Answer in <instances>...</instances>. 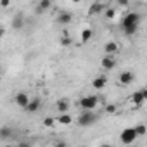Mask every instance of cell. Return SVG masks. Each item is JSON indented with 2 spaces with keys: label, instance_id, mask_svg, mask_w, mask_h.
I'll return each instance as SVG.
<instances>
[{
  "label": "cell",
  "instance_id": "cell-16",
  "mask_svg": "<svg viewBox=\"0 0 147 147\" xmlns=\"http://www.w3.org/2000/svg\"><path fill=\"white\" fill-rule=\"evenodd\" d=\"M71 121H73V118H71L69 113H61L57 116V123H61V125H69Z\"/></svg>",
  "mask_w": 147,
  "mask_h": 147
},
{
  "label": "cell",
  "instance_id": "cell-3",
  "mask_svg": "<svg viewBox=\"0 0 147 147\" xmlns=\"http://www.w3.org/2000/svg\"><path fill=\"white\" fill-rule=\"evenodd\" d=\"M99 106V97L97 95H85L80 99V107L82 109H95Z\"/></svg>",
  "mask_w": 147,
  "mask_h": 147
},
{
  "label": "cell",
  "instance_id": "cell-19",
  "mask_svg": "<svg viewBox=\"0 0 147 147\" xmlns=\"http://www.w3.org/2000/svg\"><path fill=\"white\" fill-rule=\"evenodd\" d=\"M55 123H57V118H52V116H47V118L43 119V126H45V128H54Z\"/></svg>",
  "mask_w": 147,
  "mask_h": 147
},
{
  "label": "cell",
  "instance_id": "cell-20",
  "mask_svg": "<svg viewBox=\"0 0 147 147\" xmlns=\"http://www.w3.org/2000/svg\"><path fill=\"white\" fill-rule=\"evenodd\" d=\"M61 45H64V47H67V45H71V36H69L67 33H64V35L61 36Z\"/></svg>",
  "mask_w": 147,
  "mask_h": 147
},
{
  "label": "cell",
  "instance_id": "cell-21",
  "mask_svg": "<svg viewBox=\"0 0 147 147\" xmlns=\"http://www.w3.org/2000/svg\"><path fill=\"white\" fill-rule=\"evenodd\" d=\"M135 131H137L138 137H140V135H145V133H147V126H145V125H137V126H135Z\"/></svg>",
  "mask_w": 147,
  "mask_h": 147
},
{
  "label": "cell",
  "instance_id": "cell-11",
  "mask_svg": "<svg viewBox=\"0 0 147 147\" xmlns=\"http://www.w3.org/2000/svg\"><path fill=\"white\" fill-rule=\"evenodd\" d=\"M40 106H42V100H40L38 97H35V99H31V100H30V104H28L24 109H26L28 113H36V111L40 109Z\"/></svg>",
  "mask_w": 147,
  "mask_h": 147
},
{
  "label": "cell",
  "instance_id": "cell-9",
  "mask_svg": "<svg viewBox=\"0 0 147 147\" xmlns=\"http://www.w3.org/2000/svg\"><path fill=\"white\" fill-rule=\"evenodd\" d=\"M100 64H102V67H104V69H107V71H109V69H114V67H116V59L106 54V57L102 59V62H100Z\"/></svg>",
  "mask_w": 147,
  "mask_h": 147
},
{
  "label": "cell",
  "instance_id": "cell-7",
  "mask_svg": "<svg viewBox=\"0 0 147 147\" xmlns=\"http://www.w3.org/2000/svg\"><path fill=\"white\" fill-rule=\"evenodd\" d=\"M71 21H73V14H71V12H66V11H62V12L57 16V19H55V23L61 24V26H67Z\"/></svg>",
  "mask_w": 147,
  "mask_h": 147
},
{
  "label": "cell",
  "instance_id": "cell-22",
  "mask_svg": "<svg viewBox=\"0 0 147 147\" xmlns=\"http://www.w3.org/2000/svg\"><path fill=\"white\" fill-rule=\"evenodd\" d=\"M9 135H11V130L9 128H0V138H2V140H5V138H9Z\"/></svg>",
  "mask_w": 147,
  "mask_h": 147
},
{
  "label": "cell",
  "instance_id": "cell-8",
  "mask_svg": "<svg viewBox=\"0 0 147 147\" xmlns=\"http://www.w3.org/2000/svg\"><path fill=\"white\" fill-rule=\"evenodd\" d=\"M104 9H106V7H104V4H102V2H94V4L88 7V16H95V14H100Z\"/></svg>",
  "mask_w": 147,
  "mask_h": 147
},
{
  "label": "cell",
  "instance_id": "cell-1",
  "mask_svg": "<svg viewBox=\"0 0 147 147\" xmlns=\"http://www.w3.org/2000/svg\"><path fill=\"white\" fill-rule=\"evenodd\" d=\"M138 23H140V16L137 12H128L121 19V30L125 31L126 36H131L138 31Z\"/></svg>",
  "mask_w": 147,
  "mask_h": 147
},
{
  "label": "cell",
  "instance_id": "cell-23",
  "mask_svg": "<svg viewBox=\"0 0 147 147\" xmlns=\"http://www.w3.org/2000/svg\"><path fill=\"white\" fill-rule=\"evenodd\" d=\"M116 109H118L116 104H107V106H106V113H107V114H114Z\"/></svg>",
  "mask_w": 147,
  "mask_h": 147
},
{
  "label": "cell",
  "instance_id": "cell-26",
  "mask_svg": "<svg viewBox=\"0 0 147 147\" xmlns=\"http://www.w3.org/2000/svg\"><path fill=\"white\" fill-rule=\"evenodd\" d=\"M9 4H11V0H0V5H2L4 9H7V7H9Z\"/></svg>",
  "mask_w": 147,
  "mask_h": 147
},
{
  "label": "cell",
  "instance_id": "cell-27",
  "mask_svg": "<svg viewBox=\"0 0 147 147\" xmlns=\"http://www.w3.org/2000/svg\"><path fill=\"white\" fill-rule=\"evenodd\" d=\"M142 94H144V97H145V100H147V88H142Z\"/></svg>",
  "mask_w": 147,
  "mask_h": 147
},
{
  "label": "cell",
  "instance_id": "cell-18",
  "mask_svg": "<svg viewBox=\"0 0 147 147\" xmlns=\"http://www.w3.org/2000/svg\"><path fill=\"white\" fill-rule=\"evenodd\" d=\"M23 24H24V23H23V16H21V14L12 19V28H14V30H21Z\"/></svg>",
  "mask_w": 147,
  "mask_h": 147
},
{
  "label": "cell",
  "instance_id": "cell-10",
  "mask_svg": "<svg viewBox=\"0 0 147 147\" xmlns=\"http://www.w3.org/2000/svg\"><path fill=\"white\" fill-rule=\"evenodd\" d=\"M106 85H107V78H106V76H97V78H94V82H92V87H94L95 90H102V88H106Z\"/></svg>",
  "mask_w": 147,
  "mask_h": 147
},
{
  "label": "cell",
  "instance_id": "cell-28",
  "mask_svg": "<svg viewBox=\"0 0 147 147\" xmlns=\"http://www.w3.org/2000/svg\"><path fill=\"white\" fill-rule=\"evenodd\" d=\"M71 2H73V4H80V2H82V0H71Z\"/></svg>",
  "mask_w": 147,
  "mask_h": 147
},
{
  "label": "cell",
  "instance_id": "cell-12",
  "mask_svg": "<svg viewBox=\"0 0 147 147\" xmlns=\"http://www.w3.org/2000/svg\"><path fill=\"white\" fill-rule=\"evenodd\" d=\"M119 50V45L116 43V42H107L106 45H104V52L107 54V55H113V54H116Z\"/></svg>",
  "mask_w": 147,
  "mask_h": 147
},
{
  "label": "cell",
  "instance_id": "cell-14",
  "mask_svg": "<svg viewBox=\"0 0 147 147\" xmlns=\"http://www.w3.org/2000/svg\"><path fill=\"white\" fill-rule=\"evenodd\" d=\"M55 109H57L59 113H69V100H67V99H61V100H57Z\"/></svg>",
  "mask_w": 147,
  "mask_h": 147
},
{
  "label": "cell",
  "instance_id": "cell-15",
  "mask_svg": "<svg viewBox=\"0 0 147 147\" xmlns=\"http://www.w3.org/2000/svg\"><path fill=\"white\" fill-rule=\"evenodd\" d=\"M131 102L135 104V106H142L144 102H145V97H144V94H142V90H138V92H135L133 95H131Z\"/></svg>",
  "mask_w": 147,
  "mask_h": 147
},
{
  "label": "cell",
  "instance_id": "cell-6",
  "mask_svg": "<svg viewBox=\"0 0 147 147\" xmlns=\"http://www.w3.org/2000/svg\"><path fill=\"white\" fill-rule=\"evenodd\" d=\"M14 100H16V104H18L19 107H23V109H24V107L30 104V100H31V99L28 97V94H26V92H18V94H16V97H14Z\"/></svg>",
  "mask_w": 147,
  "mask_h": 147
},
{
  "label": "cell",
  "instance_id": "cell-2",
  "mask_svg": "<svg viewBox=\"0 0 147 147\" xmlns=\"http://www.w3.org/2000/svg\"><path fill=\"white\" fill-rule=\"evenodd\" d=\"M95 121H97V114L94 113V109H83V113L78 116V125L80 126H88Z\"/></svg>",
  "mask_w": 147,
  "mask_h": 147
},
{
  "label": "cell",
  "instance_id": "cell-13",
  "mask_svg": "<svg viewBox=\"0 0 147 147\" xmlns=\"http://www.w3.org/2000/svg\"><path fill=\"white\" fill-rule=\"evenodd\" d=\"M50 7H52V2H50V0H40V2H38V5H36V14L47 12Z\"/></svg>",
  "mask_w": 147,
  "mask_h": 147
},
{
  "label": "cell",
  "instance_id": "cell-25",
  "mask_svg": "<svg viewBox=\"0 0 147 147\" xmlns=\"http://www.w3.org/2000/svg\"><path fill=\"white\" fill-rule=\"evenodd\" d=\"M119 7H130V0H116Z\"/></svg>",
  "mask_w": 147,
  "mask_h": 147
},
{
  "label": "cell",
  "instance_id": "cell-4",
  "mask_svg": "<svg viewBox=\"0 0 147 147\" xmlns=\"http://www.w3.org/2000/svg\"><path fill=\"white\" fill-rule=\"evenodd\" d=\"M137 131H135V128H125L123 131H121V135H119V140L123 142V144H133L135 140H137Z\"/></svg>",
  "mask_w": 147,
  "mask_h": 147
},
{
  "label": "cell",
  "instance_id": "cell-5",
  "mask_svg": "<svg viewBox=\"0 0 147 147\" xmlns=\"http://www.w3.org/2000/svg\"><path fill=\"white\" fill-rule=\"evenodd\" d=\"M133 80H135V75L131 71H123V73H119V76H118V82H119V85H131L133 83Z\"/></svg>",
  "mask_w": 147,
  "mask_h": 147
},
{
  "label": "cell",
  "instance_id": "cell-17",
  "mask_svg": "<svg viewBox=\"0 0 147 147\" xmlns=\"http://www.w3.org/2000/svg\"><path fill=\"white\" fill-rule=\"evenodd\" d=\"M92 35H94V31H92L90 28H85V30H82V35H80V38H82V42L85 43V42H88V40L92 38Z\"/></svg>",
  "mask_w": 147,
  "mask_h": 147
},
{
  "label": "cell",
  "instance_id": "cell-24",
  "mask_svg": "<svg viewBox=\"0 0 147 147\" xmlns=\"http://www.w3.org/2000/svg\"><path fill=\"white\" fill-rule=\"evenodd\" d=\"M114 16H116V11L114 9H106V18L107 19H113Z\"/></svg>",
  "mask_w": 147,
  "mask_h": 147
}]
</instances>
